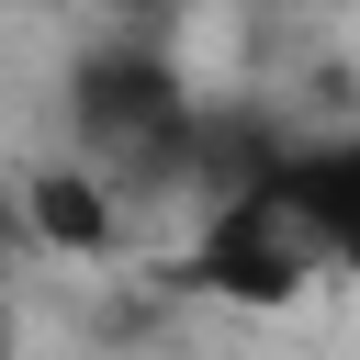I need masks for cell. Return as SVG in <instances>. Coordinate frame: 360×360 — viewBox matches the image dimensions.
Masks as SVG:
<instances>
[{"label": "cell", "mask_w": 360, "mask_h": 360, "mask_svg": "<svg viewBox=\"0 0 360 360\" xmlns=\"http://www.w3.org/2000/svg\"><path fill=\"white\" fill-rule=\"evenodd\" d=\"M0 360H34V315H22V292H11V270H0Z\"/></svg>", "instance_id": "6da1fadb"}, {"label": "cell", "mask_w": 360, "mask_h": 360, "mask_svg": "<svg viewBox=\"0 0 360 360\" xmlns=\"http://www.w3.org/2000/svg\"><path fill=\"white\" fill-rule=\"evenodd\" d=\"M236 11H292V0H236Z\"/></svg>", "instance_id": "7a4b0ae2"}, {"label": "cell", "mask_w": 360, "mask_h": 360, "mask_svg": "<svg viewBox=\"0 0 360 360\" xmlns=\"http://www.w3.org/2000/svg\"><path fill=\"white\" fill-rule=\"evenodd\" d=\"M0 236H11V225H0Z\"/></svg>", "instance_id": "3957f363"}]
</instances>
